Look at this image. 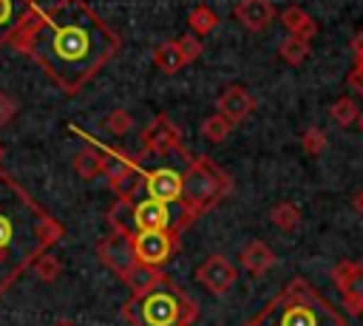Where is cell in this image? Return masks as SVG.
Masks as SVG:
<instances>
[{"label":"cell","instance_id":"1","mask_svg":"<svg viewBox=\"0 0 363 326\" xmlns=\"http://www.w3.org/2000/svg\"><path fill=\"white\" fill-rule=\"evenodd\" d=\"M9 43L31 57L62 94L88 85L122 45L119 34L85 0H57L48 9H34Z\"/></svg>","mask_w":363,"mask_h":326},{"label":"cell","instance_id":"2","mask_svg":"<svg viewBox=\"0 0 363 326\" xmlns=\"http://www.w3.org/2000/svg\"><path fill=\"white\" fill-rule=\"evenodd\" d=\"M60 238L62 224L40 210L6 173H0V292Z\"/></svg>","mask_w":363,"mask_h":326},{"label":"cell","instance_id":"3","mask_svg":"<svg viewBox=\"0 0 363 326\" xmlns=\"http://www.w3.org/2000/svg\"><path fill=\"white\" fill-rule=\"evenodd\" d=\"M244 326H346V317L306 278H292Z\"/></svg>","mask_w":363,"mask_h":326},{"label":"cell","instance_id":"4","mask_svg":"<svg viewBox=\"0 0 363 326\" xmlns=\"http://www.w3.org/2000/svg\"><path fill=\"white\" fill-rule=\"evenodd\" d=\"M122 317L130 326H193L199 303L164 272L142 292L122 303Z\"/></svg>","mask_w":363,"mask_h":326},{"label":"cell","instance_id":"5","mask_svg":"<svg viewBox=\"0 0 363 326\" xmlns=\"http://www.w3.org/2000/svg\"><path fill=\"white\" fill-rule=\"evenodd\" d=\"M187 167L182 173V193L176 198V230H187L196 218L218 207L233 193V179L207 156H184Z\"/></svg>","mask_w":363,"mask_h":326},{"label":"cell","instance_id":"6","mask_svg":"<svg viewBox=\"0 0 363 326\" xmlns=\"http://www.w3.org/2000/svg\"><path fill=\"white\" fill-rule=\"evenodd\" d=\"M94 142V139H91ZM102 153H105V170L102 176H108V187L116 193V198L122 201H133V196L139 193L142 187V167H139V159H130L128 153L122 150H111L99 142H94Z\"/></svg>","mask_w":363,"mask_h":326},{"label":"cell","instance_id":"7","mask_svg":"<svg viewBox=\"0 0 363 326\" xmlns=\"http://www.w3.org/2000/svg\"><path fill=\"white\" fill-rule=\"evenodd\" d=\"M179 230H136L130 232L133 255L145 266H162L179 249Z\"/></svg>","mask_w":363,"mask_h":326},{"label":"cell","instance_id":"8","mask_svg":"<svg viewBox=\"0 0 363 326\" xmlns=\"http://www.w3.org/2000/svg\"><path fill=\"white\" fill-rule=\"evenodd\" d=\"M170 153L187 156L182 145V130L170 122V116L159 113L142 130V156H170Z\"/></svg>","mask_w":363,"mask_h":326},{"label":"cell","instance_id":"9","mask_svg":"<svg viewBox=\"0 0 363 326\" xmlns=\"http://www.w3.org/2000/svg\"><path fill=\"white\" fill-rule=\"evenodd\" d=\"M96 255H99V261H102L113 275H119L122 281L139 266V261H136V255H133L130 232H125V230H111L105 238H99Z\"/></svg>","mask_w":363,"mask_h":326},{"label":"cell","instance_id":"10","mask_svg":"<svg viewBox=\"0 0 363 326\" xmlns=\"http://www.w3.org/2000/svg\"><path fill=\"white\" fill-rule=\"evenodd\" d=\"M332 283L340 292L343 309L349 315H363V264L360 261H340L332 269Z\"/></svg>","mask_w":363,"mask_h":326},{"label":"cell","instance_id":"11","mask_svg":"<svg viewBox=\"0 0 363 326\" xmlns=\"http://www.w3.org/2000/svg\"><path fill=\"white\" fill-rule=\"evenodd\" d=\"M196 281L210 292V295H224L235 281H238V269L227 255H210L207 261H201L196 266Z\"/></svg>","mask_w":363,"mask_h":326},{"label":"cell","instance_id":"12","mask_svg":"<svg viewBox=\"0 0 363 326\" xmlns=\"http://www.w3.org/2000/svg\"><path fill=\"white\" fill-rule=\"evenodd\" d=\"M136 230H176V215L170 204L156 198L130 201V232Z\"/></svg>","mask_w":363,"mask_h":326},{"label":"cell","instance_id":"13","mask_svg":"<svg viewBox=\"0 0 363 326\" xmlns=\"http://www.w3.org/2000/svg\"><path fill=\"white\" fill-rule=\"evenodd\" d=\"M142 187L147 193V198L164 201V204H176L179 193H182V173L173 167H156V170H142Z\"/></svg>","mask_w":363,"mask_h":326},{"label":"cell","instance_id":"14","mask_svg":"<svg viewBox=\"0 0 363 326\" xmlns=\"http://www.w3.org/2000/svg\"><path fill=\"white\" fill-rule=\"evenodd\" d=\"M216 111L221 116H227L233 125H238L255 111V99L244 85H227L216 99Z\"/></svg>","mask_w":363,"mask_h":326},{"label":"cell","instance_id":"15","mask_svg":"<svg viewBox=\"0 0 363 326\" xmlns=\"http://www.w3.org/2000/svg\"><path fill=\"white\" fill-rule=\"evenodd\" d=\"M233 14L247 31H264L275 20V6L269 0H238Z\"/></svg>","mask_w":363,"mask_h":326},{"label":"cell","instance_id":"16","mask_svg":"<svg viewBox=\"0 0 363 326\" xmlns=\"http://www.w3.org/2000/svg\"><path fill=\"white\" fill-rule=\"evenodd\" d=\"M238 264H241L244 272H250V275L258 278V275H267V272L275 266V252L267 247V241L252 238V241H247V244L241 247Z\"/></svg>","mask_w":363,"mask_h":326},{"label":"cell","instance_id":"17","mask_svg":"<svg viewBox=\"0 0 363 326\" xmlns=\"http://www.w3.org/2000/svg\"><path fill=\"white\" fill-rule=\"evenodd\" d=\"M37 6L28 0H0V48L14 37V31L28 20Z\"/></svg>","mask_w":363,"mask_h":326},{"label":"cell","instance_id":"18","mask_svg":"<svg viewBox=\"0 0 363 326\" xmlns=\"http://www.w3.org/2000/svg\"><path fill=\"white\" fill-rule=\"evenodd\" d=\"M281 20V26L292 34V37H301V40H312L318 34V23L312 20V14H306L301 6H286L281 14H275Z\"/></svg>","mask_w":363,"mask_h":326},{"label":"cell","instance_id":"19","mask_svg":"<svg viewBox=\"0 0 363 326\" xmlns=\"http://www.w3.org/2000/svg\"><path fill=\"white\" fill-rule=\"evenodd\" d=\"M74 170H77V176L85 179V181L102 176V170H105V153L91 142V147H85V150H79V153L74 156Z\"/></svg>","mask_w":363,"mask_h":326},{"label":"cell","instance_id":"20","mask_svg":"<svg viewBox=\"0 0 363 326\" xmlns=\"http://www.w3.org/2000/svg\"><path fill=\"white\" fill-rule=\"evenodd\" d=\"M153 65H156L162 74H176V71H182L187 62H184V57H182V51H179V45H176V40H164V43H159V45L153 48Z\"/></svg>","mask_w":363,"mask_h":326},{"label":"cell","instance_id":"21","mask_svg":"<svg viewBox=\"0 0 363 326\" xmlns=\"http://www.w3.org/2000/svg\"><path fill=\"white\" fill-rule=\"evenodd\" d=\"M269 221H272L281 232H295V230L301 227V221H303V213H301V207L292 204V201H278V204L269 210Z\"/></svg>","mask_w":363,"mask_h":326},{"label":"cell","instance_id":"22","mask_svg":"<svg viewBox=\"0 0 363 326\" xmlns=\"http://www.w3.org/2000/svg\"><path fill=\"white\" fill-rule=\"evenodd\" d=\"M187 26H190V34H196V37H207V34H213V31L218 28V14H216L210 6L199 3V6L190 9V14H187Z\"/></svg>","mask_w":363,"mask_h":326},{"label":"cell","instance_id":"23","mask_svg":"<svg viewBox=\"0 0 363 326\" xmlns=\"http://www.w3.org/2000/svg\"><path fill=\"white\" fill-rule=\"evenodd\" d=\"M278 54L286 65H301L306 57H309V40H301V37H284L281 45H278Z\"/></svg>","mask_w":363,"mask_h":326},{"label":"cell","instance_id":"24","mask_svg":"<svg viewBox=\"0 0 363 326\" xmlns=\"http://www.w3.org/2000/svg\"><path fill=\"white\" fill-rule=\"evenodd\" d=\"M230 130H233V122H230L227 116H221L218 111H216V113H210V116L201 122V133H204V139H207V142H213V145L224 142V139L230 136Z\"/></svg>","mask_w":363,"mask_h":326},{"label":"cell","instance_id":"25","mask_svg":"<svg viewBox=\"0 0 363 326\" xmlns=\"http://www.w3.org/2000/svg\"><path fill=\"white\" fill-rule=\"evenodd\" d=\"M31 269H34V275H37L40 281L51 283V281H57V278H60L62 264H60V258H57V255H51L48 249H43V252L31 261Z\"/></svg>","mask_w":363,"mask_h":326},{"label":"cell","instance_id":"26","mask_svg":"<svg viewBox=\"0 0 363 326\" xmlns=\"http://www.w3.org/2000/svg\"><path fill=\"white\" fill-rule=\"evenodd\" d=\"M357 113H360V108H357V102H354L352 96H340V99H335L332 108H329V116H332L340 128L352 125V122L357 119Z\"/></svg>","mask_w":363,"mask_h":326},{"label":"cell","instance_id":"27","mask_svg":"<svg viewBox=\"0 0 363 326\" xmlns=\"http://www.w3.org/2000/svg\"><path fill=\"white\" fill-rule=\"evenodd\" d=\"M352 54H354V68L349 71L346 85L354 88V91L363 96V34H357V37L352 40Z\"/></svg>","mask_w":363,"mask_h":326},{"label":"cell","instance_id":"28","mask_svg":"<svg viewBox=\"0 0 363 326\" xmlns=\"http://www.w3.org/2000/svg\"><path fill=\"white\" fill-rule=\"evenodd\" d=\"M301 147H303V153H309V156H320V153L326 150V133H323L320 128H306V130L301 133Z\"/></svg>","mask_w":363,"mask_h":326},{"label":"cell","instance_id":"29","mask_svg":"<svg viewBox=\"0 0 363 326\" xmlns=\"http://www.w3.org/2000/svg\"><path fill=\"white\" fill-rule=\"evenodd\" d=\"M130 125H133V119H130V113H128L125 108H113V111L105 116V128H108V133H113V136H125V133L130 130Z\"/></svg>","mask_w":363,"mask_h":326},{"label":"cell","instance_id":"30","mask_svg":"<svg viewBox=\"0 0 363 326\" xmlns=\"http://www.w3.org/2000/svg\"><path fill=\"white\" fill-rule=\"evenodd\" d=\"M176 45H179V51H182L184 62L199 60V57H201V51H204L201 37H196V34H184V37H179V40H176Z\"/></svg>","mask_w":363,"mask_h":326},{"label":"cell","instance_id":"31","mask_svg":"<svg viewBox=\"0 0 363 326\" xmlns=\"http://www.w3.org/2000/svg\"><path fill=\"white\" fill-rule=\"evenodd\" d=\"M14 116H17V99L9 96L6 91H0V128H6Z\"/></svg>","mask_w":363,"mask_h":326},{"label":"cell","instance_id":"32","mask_svg":"<svg viewBox=\"0 0 363 326\" xmlns=\"http://www.w3.org/2000/svg\"><path fill=\"white\" fill-rule=\"evenodd\" d=\"M354 210H357V213L363 215V190H360V193L354 196Z\"/></svg>","mask_w":363,"mask_h":326},{"label":"cell","instance_id":"33","mask_svg":"<svg viewBox=\"0 0 363 326\" xmlns=\"http://www.w3.org/2000/svg\"><path fill=\"white\" fill-rule=\"evenodd\" d=\"M54 326H77V323H74V320H71V317H60V320H57V323H54Z\"/></svg>","mask_w":363,"mask_h":326},{"label":"cell","instance_id":"34","mask_svg":"<svg viewBox=\"0 0 363 326\" xmlns=\"http://www.w3.org/2000/svg\"><path fill=\"white\" fill-rule=\"evenodd\" d=\"M354 122H357V125H360V130H363V111L357 113V119H354Z\"/></svg>","mask_w":363,"mask_h":326},{"label":"cell","instance_id":"35","mask_svg":"<svg viewBox=\"0 0 363 326\" xmlns=\"http://www.w3.org/2000/svg\"><path fill=\"white\" fill-rule=\"evenodd\" d=\"M3 156H6V150H3V145H0V162H3Z\"/></svg>","mask_w":363,"mask_h":326},{"label":"cell","instance_id":"36","mask_svg":"<svg viewBox=\"0 0 363 326\" xmlns=\"http://www.w3.org/2000/svg\"><path fill=\"white\" fill-rule=\"evenodd\" d=\"M28 3H34V6H37V0H28Z\"/></svg>","mask_w":363,"mask_h":326}]
</instances>
